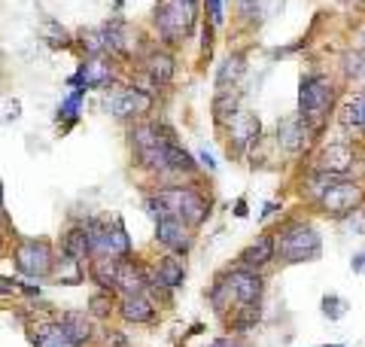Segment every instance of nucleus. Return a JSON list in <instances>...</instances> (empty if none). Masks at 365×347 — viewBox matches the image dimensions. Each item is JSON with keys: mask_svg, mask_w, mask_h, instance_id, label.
Masks as SVG:
<instances>
[{"mask_svg": "<svg viewBox=\"0 0 365 347\" xmlns=\"http://www.w3.org/2000/svg\"><path fill=\"white\" fill-rule=\"evenodd\" d=\"M86 101V91H79V89H73V95L67 98V101H61V107H58V113H55V119L61 122V129H73L76 125V119H79V104Z\"/></svg>", "mask_w": 365, "mask_h": 347, "instance_id": "nucleus-29", "label": "nucleus"}, {"mask_svg": "<svg viewBox=\"0 0 365 347\" xmlns=\"http://www.w3.org/2000/svg\"><path fill=\"white\" fill-rule=\"evenodd\" d=\"M311 134H314V125L307 122L302 113H289V116H283V119L277 122V146L289 159L304 153L307 141H311Z\"/></svg>", "mask_w": 365, "mask_h": 347, "instance_id": "nucleus-10", "label": "nucleus"}, {"mask_svg": "<svg viewBox=\"0 0 365 347\" xmlns=\"http://www.w3.org/2000/svg\"><path fill=\"white\" fill-rule=\"evenodd\" d=\"M155 28L165 43H182L195 31V6L182 4V0H162L155 6Z\"/></svg>", "mask_w": 365, "mask_h": 347, "instance_id": "nucleus-4", "label": "nucleus"}, {"mask_svg": "<svg viewBox=\"0 0 365 347\" xmlns=\"http://www.w3.org/2000/svg\"><path fill=\"white\" fill-rule=\"evenodd\" d=\"M0 213H4V180H0Z\"/></svg>", "mask_w": 365, "mask_h": 347, "instance_id": "nucleus-45", "label": "nucleus"}, {"mask_svg": "<svg viewBox=\"0 0 365 347\" xmlns=\"http://www.w3.org/2000/svg\"><path fill=\"white\" fill-rule=\"evenodd\" d=\"M338 125L347 131L365 134V89L353 91L338 104Z\"/></svg>", "mask_w": 365, "mask_h": 347, "instance_id": "nucleus-19", "label": "nucleus"}, {"mask_svg": "<svg viewBox=\"0 0 365 347\" xmlns=\"http://www.w3.org/2000/svg\"><path fill=\"white\" fill-rule=\"evenodd\" d=\"M88 314L95 320H110L113 314V302H110V293L104 289V293H95L88 298Z\"/></svg>", "mask_w": 365, "mask_h": 347, "instance_id": "nucleus-33", "label": "nucleus"}, {"mask_svg": "<svg viewBox=\"0 0 365 347\" xmlns=\"http://www.w3.org/2000/svg\"><path fill=\"white\" fill-rule=\"evenodd\" d=\"M235 113H237V95L232 89L220 91L216 101H213V119H216V125H225V129H228V122L235 119Z\"/></svg>", "mask_w": 365, "mask_h": 347, "instance_id": "nucleus-28", "label": "nucleus"}, {"mask_svg": "<svg viewBox=\"0 0 365 347\" xmlns=\"http://www.w3.org/2000/svg\"><path fill=\"white\" fill-rule=\"evenodd\" d=\"M319 204V211H323L326 216H350V213H356L362 211V204H365V189H362V183H353V180H341L335 183L332 189H326L323 192V198L317 201Z\"/></svg>", "mask_w": 365, "mask_h": 347, "instance_id": "nucleus-7", "label": "nucleus"}, {"mask_svg": "<svg viewBox=\"0 0 365 347\" xmlns=\"http://www.w3.org/2000/svg\"><path fill=\"white\" fill-rule=\"evenodd\" d=\"M319 311H323V317H329V320H341L350 311V305L341 296H323V305H319Z\"/></svg>", "mask_w": 365, "mask_h": 347, "instance_id": "nucleus-34", "label": "nucleus"}, {"mask_svg": "<svg viewBox=\"0 0 365 347\" xmlns=\"http://www.w3.org/2000/svg\"><path fill=\"white\" fill-rule=\"evenodd\" d=\"M228 131H232V146L237 153H247V149H253V144L262 137V122L253 110H237L235 119L228 122Z\"/></svg>", "mask_w": 365, "mask_h": 347, "instance_id": "nucleus-14", "label": "nucleus"}, {"mask_svg": "<svg viewBox=\"0 0 365 347\" xmlns=\"http://www.w3.org/2000/svg\"><path fill=\"white\" fill-rule=\"evenodd\" d=\"M207 298H210V308H213L220 317H225V314H228V308H235V302H232V293H228V286H225L222 277H216V283L210 286Z\"/></svg>", "mask_w": 365, "mask_h": 347, "instance_id": "nucleus-31", "label": "nucleus"}, {"mask_svg": "<svg viewBox=\"0 0 365 347\" xmlns=\"http://www.w3.org/2000/svg\"><path fill=\"white\" fill-rule=\"evenodd\" d=\"M0 253H4V231H0Z\"/></svg>", "mask_w": 365, "mask_h": 347, "instance_id": "nucleus-46", "label": "nucleus"}, {"mask_svg": "<svg viewBox=\"0 0 365 347\" xmlns=\"http://www.w3.org/2000/svg\"><path fill=\"white\" fill-rule=\"evenodd\" d=\"M61 256L67 259H73V262H88L91 259V253H88V235H86V226L83 223H76L64 231V238H61Z\"/></svg>", "mask_w": 365, "mask_h": 347, "instance_id": "nucleus-24", "label": "nucleus"}, {"mask_svg": "<svg viewBox=\"0 0 365 347\" xmlns=\"http://www.w3.org/2000/svg\"><path fill=\"white\" fill-rule=\"evenodd\" d=\"M122 4H125V0H116V9H122Z\"/></svg>", "mask_w": 365, "mask_h": 347, "instance_id": "nucleus-47", "label": "nucleus"}, {"mask_svg": "<svg viewBox=\"0 0 365 347\" xmlns=\"http://www.w3.org/2000/svg\"><path fill=\"white\" fill-rule=\"evenodd\" d=\"M119 262L113 256H101V259H88V274L101 289L107 293H116V277H119Z\"/></svg>", "mask_w": 365, "mask_h": 347, "instance_id": "nucleus-26", "label": "nucleus"}, {"mask_svg": "<svg viewBox=\"0 0 365 347\" xmlns=\"http://www.w3.org/2000/svg\"><path fill=\"white\" fill-rule=\"evenodd\" d=\"M104 223V235H107V244H110V253L116 259H131V238H128V228H125L122 216L113 213L110 219H101Z\"/></svg>", "mask_w": 365, "mask_h": 347, "instance_id": "nucleus-22", "label": "nucleus"}, {"mask_svg": "<svg viewBox=\"0 0 365 347\" xmlns=\"http://www.w3.org/2000/svg\"><path fill=\"white\" fill-rule=\"evenodd\" d=\"M104 110L113 119L122 122H140L146 113L153 110V95L140 86H119L104 98Z\"/></svg>", "mask_w": 365, "mask_h": 347, "instance_id": "nucleus-6", "label": "nucleus"}, {"mask_svg": "<svg viewBox=\"0 0 365 347\" xmlns=\"http://www.w3.org/2000/svg\"><path fill=\"white\" fill-rule=\"evenodd\" d=\"M244 74H247V58H244L241 52L228 55L225 61L220 64V71H216V89H220V91L235 89V86L244 79Z\"/></svg>", "mask_w": 365, "mask_h": 347, "instance_id": "nucleus-27", "label": "nucleus"}, {"mask_svg": "<svg viewBox=\"0 0 365 347\" xmlns=\"http://www.w3.org/2000/svg\"><path fill=\"white\" fill-rule=\"evenodd\" d=\"M222 281L228 286V293H232V302L235 308H244V305H259L262 302V293H265V277L253 268H235L222 274Z\"/></svg>", "mask_w": 365, "mask_h": 347, "instance_id": "nucleus-8", "label": "nucleus"}, {"mask_svg": "<svg viewBox=\"0 0 365 347\" xmlns=\"http://www.w3.org/2000/svg\"><path fill=\"white\" fill-rule=\"evenodd\" d=\"M204 347H244L237 338H232V335H222V338H213L210 344H204Z\"/></svg>", "mask_w": 365, "mask_h": 347, "instance_id": "nucleus-38", "label": "nucleus"}, {"mask_svg": "<svg viewBox=\"0 0 365 347\" xmlns=\"http://www.w3.org/2000/svg\"><path fill=\"white\" fill-rule=\"evenodd\" d=\"M353 165H356V149L344 141L326 144L317 156V168L326 171V174H335V177H347Z\"/></svg>", "mask_w": 365, "mask_h": 347, "instance_id": "nucleus-13", "label": "nucleus"}, {"mask_svg": "<svg viewBox=\"0 0 365 347\" xmlns=\"http://www.w3.org/2000/svg\"><path fill=\"white\" fill-rule=\"evenodd\" d=\"M165 161H168V174H195L198 171L195 156H192L186 146H180L174 134H168V141H165Z\"/></svg>", "mask_w": 365, "mask_h": 347, "instance_id": "nucleus-23", "label": "nucleus"}, {"mask_svg": "<svg viewBox=\"0 0 365 347\" xmlns=\"http://www.w3.org/2000/svg\"><path fill=\"white\" fill-rule=\"evenodd\" d=\"M143 74L150 76V83L155 89H165L174 83V74H177V61L174 55H170L168 49H153L143 55Z\"/></svg>", "mask_w": 365, "mask_h": 347, "instance_id": "nucleus-16", "label": "nucleus"}, {"mask_svg": "<svg viewBox=\"0 0 365 347\" xmlns=\"http://www.w3.org/2000/svg\"><path fill=\"white\" fill-rule=\"evenodd\" d=\"M280 6H283V0H256V9H262V19L274 16ZM256 9H253V13H256Z\"/></svg>", "mask_w": 365, "mask_h": 347, "instance_id": "nucleus-36", "label": "nucleus"}, {"mask_svg": "<svg viewBox=\"0 0 365 347\" xmlns=\"http://www.w3.org/2000/svg\"><path fill=\"white\" fill-rule=\"evenodd\" d=\"M235 213H237V216H247V204H244V201H237V207H235Z\"/></svg>", "mask_w": 365, "mask_h": 347, "instance_id": "nucleus-43", "label": "nucleus"}, {"mask_svg": "<svg viewBox=\"0 0 365 347\" xmlns=\"http://www.w3.org/2000/svg\"><path fill=\"white\" fill-rule=\"evenodd\" d=\"M350 268H353V274H365V250L353 253V262H350Z\"/></svg>", "mask_w": 365, "mask_h": 347, "instance_id": "nucleus-39", "label": "nucleus"}, {"mask_svg": "<svg viewBox=\"0 0 365 347\" xmlns=\"http://www.w3.org/2000/svg\"><path fill=\"white\" fill-rule=\"evenodd\" d=\"M274 259H277V238L274 235H259L253 244L241 253V265L244 268H253V271H262Z\"/></svg>", "mask_w": 365, "mask_h": 347, "instance_id": "nucleus-20", "label": "nucleus"}, {"mask_svg": "<svg viewBox=\"0 0 365 347\" xmlns=\"http://www.w3.org/2000/svg\"><path fill=\"white\" fill-rule=\"evenodd\" d=\"M31 338L37 347H79L71 335H67L58 323H34Z\"/></svg>", "mask_w": 365, "mask_h": 347, "instance_id": "nucleus-25", "label": "nucleus"}, {"mask_svg": "<svg viewBox=\"0 0 365 347\" xmlns=\"http://www.w3.org/2000/svg\"><path fill=\"white\" fill-rule=\"evenodd\" d=\"M341 71L353 83H365V49H350L341 58Z\"/></svg>", "mask_w": 365, "mask_h": 347, "instance_id": "nucleus-30", "label": "nucleus"}, {"mask_svg": "<svg viewBox=\"0 0 365 347\" xmlns=\"http://www.w3.org/2000/svg\"><path fill=\"white\" fill-rule=\"evenodd\" d=\"M274 238H277V259L283 265L314 262L323 253V238H319V231L311 223H289Z\"/></svg>", "mask_w": 365, "mask_h": 347, "instance_id": "nucleus-1", "label": "nucleus"}, {"mask_svg": "<svg viewBox=\"0 0 365 347\" xmlns=\"http://www.w3.org/2000/svg\"><path fill=\"white\" fill-rule=\"evenodd\" d=\"M237 6H241V13H244V16H253L256 0H237Z\"/></svg>", "mask_w": 365, "mask_h": 347, "instance_id": "nucleus-40", "label": "nucleus"}, {"mask_svg": "<svg viewBox=\"0 0 365 347\" xmlns=\"http://www.w3.org/2000/svg\"><path fill=\"white\" fill-rule=\"evenodd\" d=\"M326 347H341V344H326Z\"/></svg>", "mask_w": 365, "mask_h": 347, "instance_id": "nucleus-48", "label": "nucleus"}, {"mask_svg": "<svg viewBox=\"0 0 365 347\" xmlns=\"http://www.w3.org/2000/svg\"><path fill=\"white\" fill-rule=\"evenodd\" d=\"M104 338H107V347H128V338L125 335H119V332H104Z\"/></svg>", "mask_w": 365, "mask_h": 347, "instance_id": "nucleus-37", "label": "nucleus"}, {"mask_svg": "<svg viewBox=\"0 0 365 347\" xmlns=\"http://www.w3.org/2000/svg\"><path fill=\"white\" fill-rule=\"evenodd\" d=\"M155 195L170 213H177L182 223H189L192 228H198L210 219V211H213L210 195H204L195 186H162Z\"/></svg>", "mask_w": 365, "mask_h": 347, "instance_id": "nucleus-2", "label": "nucleus"}, {"mask_svg": "<svg viewBox=\"0 0 365 347\" xmlns=\"http://www.w3.org/2000/svg\"><path fill=\"white\" fill-rule=\"evenodd\" d=\"M207 4V16L213 25H222V19H225V6H222V0H204Z\"/></svg>", "mask_w": 365, "mask_h": 347, "instance_id": "nucleus-35", "label": "nucleus"}, {"mask_svg": "<svg viewBox=\"0 0 365 347\" xmlns=\"http://www.w3.org/2000/svg\"><path fill=\"white\" fill-rule=\"evenodd\" d=\"M113 64L107 55H95V58H86L83 64H79V71L67 79V86L71 89H79V91H88V89H107L113 86Z\"/></svg>", "mask_w": 365, "mask_h": 347, "instance_id": "nucleus-11", "label": "nucleus"}, {"mask_svg": "<svg viewBox=\"0 0 365 347\" xmlns=\"http://www.w3.org/2000/svg\"><path fill=\"white\" fill-rule=\"evenodd\" d=\"M274 211H280V204H277V201H268V204H265V211H262V216H271Z\"/></svg>", "mask_w": 365, "mask_h": 347, "instance_id": "nucleus-42", "label": "nucleus"}, {"mask_svg": "<svg viewBox=\"0 0 365 347\" xmlns=\"http://www.w3.org/2000/svg\"><path fill=\"white\" fill-rule=\"evenodd\" d=\"M58 326L71 335L79 347H86L91 338H95V317L86 314V311H64Z\"/></svg>", "mask_w": 365, "mask_h": 347, "instance_id": "nucleus-21", "label": "nucleus"}, {"mask_svg": "<svg viewBox=\"0 0 365 347\" xmlns=\"http://www.w3.org/2000/svg\"><path fill=\"white\" fill-rule=\"evenodd\" d=\"M153 283V271L143 268L134 259H122L119 262V277H116V293L122 296H143Z\"/></svg>", "mask_w": 365, "mask_h": 347, "instance_id": "nucleus-15", "label": "nucleus"}, {"mask_svg": "<svg viewBox=\"0 0 365 347\" xmlns=\"http://www.w3.org/2000/svg\"><path fill=\"white\" fill-rule=\"evenodd\" d=\"M256 323H259V305L235 308V314H232V329L235 332H250Z\"/></svg>", "mask_w": 365, "mask_h": 347, "instance_id": "nucleus-32", "label": "nucleus"}, {"mask_svg": "<svg viewBox=\"0 0 365 347\" xmlns=\"http://www.w3.org/2000/svg\"><path fill=\"white\" fill-rule=\"evenodd\" d=\"M55 256H58V253L52 250V244L46 238H21L16 253H13L19 274L31 277V281H46V277H52Z\"/></svg>", "mask_w": 365, "mask_h": 347, "instance_id": "nucleus-5", "label": "nucleus"}, {"mask_svg": "<svg viewBox=\"0 0 365 347\" xmlns=\"http://www.w3.org/2000/svg\"><path fill=\"white\" fill-rule=\"evenodd\" d=\"M119 317L125 326H146V323H155L158 320V311L153 305L150 296H122L119 302Z\"/></svg>", "mask_w": 365, "mask_h": 347, "instance_id": "nucleus-17", "label": "nucleus"}, {"mask_svg": "<svg viewBox=\"0 0 365 347\" xmlns=\"http://www.w3.org/2000/svg\"><path fill=\"white\" fill-rule=\"evenodd\" d=\"M155 241L162 244L168 253H177V256H186L195 244V228L189 223H182L177 213H168L155 223Z\"/></svg>", "mask_w": 365, "mask_h": 347, "instance_id": "nucleus-9", "label": "nucleus"}, {"mask_svg": "<svg viewBox=\"0 0 365 347\" xmlns=\"http://www.w3.org/2000/svg\"><path fill=\"white\" fill-rule=\"evenodd\" d=\"M101 40H104L107 52L119 55V58H134V55H140V49H143L137 31L128 25V21H119V19H113V21H107V25L101 28Z\"/></svg>", "mask_w": 365, "mask_h": 347, "instance_id": "nucleus-12", "label": "nucleus"}, {"mask_svg": "<svg viewBox=\"0 0 365 347\" xmlns=\"http://www.w3.org/2000/svg\"><path fill=\"white\" fill-rule=\"evenodd\" d=\"M356 43H359V49H365V25L359 28V37H356Z\"/></svg>", "mask_w": 365, "mask_h": 347, "instance_id": "nucleus-44", "label": "nucleus"}, {"mask_svg": "<svg viewBox=\"0 0 365 347\" xmlns=\"http://www.w3.org/2000/svg\"><path fill=\"white\" fill-rule=\"evenodd\" d=\"M335 107V86L329 83V76L323 74H307L302 76V86H299V113L304 116L307 122L317 125L326 119Z\"/></svg>", "mask_w": 365, "mask_h": 347, "instance_id": "nucleus-3", "label": "nucleus"}, {"mask_svg": "<svg viewBox=\"0 0 365 347\" xmlns=\"http://www.w3.org/2000/svg\"><path fill=\"white\" fill-rule=\"evenodd\" d=\"M153 283L170 289V293L186 283V262H182V256H177V253H165L153 268Z\"/></svg>", "mask_w": 365, "mask_h": 347, "instance_id": "nucleus-18", "label": "nucleus"}, {"mask_svg": "<svg viewBox=\"0 0 365 347\" xmlns=\"http://www.w3.org/2000/svg\"><path fill=\"white\" fill-rule=\"evenodd\" d=\"M198 156H201V165H204V168H207V171H216V161L210 159V153H198Z\"/></svg>", "mask_w": 365, "mask_h": 347, "instance_id": "nucleus-41", "label": "nucleus"}]
</instances>
